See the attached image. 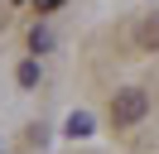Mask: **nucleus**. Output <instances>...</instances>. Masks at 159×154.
Wrapping results in <instances>:
<instances>
[{
  "instance_id": "1",
  "label": "nucleus",
  "mask_w": 159,
  "mask_h": 154,
  "mask_svg": "<svg viewBox=\"0 0 159 154\" xmlns=\"http://www.w3.org/2000/svg\"><path fill=\"white\" fill-rule=\"evenodd\" d=\"M145 111H149V96L140 87H120L111 96V125H135V120H145Z\"/></svg>"
},
{
  "instance_id": "2",
  "label": "nucleus",
  "mask_w": 159,
  "mask_h": 154,
  "mask_svg": "<svg viewBox=\"0 0 159 154\" xmlns=\"http://www.w3.org/2000/svg\"><path fill=\"white\" fill-rule=\"evenodd\" d=\"M135 43L145 48V53H154V48H159V15H149L145 24L135 29Z\"/></svg>"
},
{
  "instance_id": "3",
  "label": "nucleus",
  "mask_w": 159,
  "mask_h": 154,
  "mask_svg": "<svg viewBox=\"0 0 159 154\" xmlns=\"http://www.w3.org/2000/svg\"><path fill=\"white\" fill-rule=\"evenodd\" d=\"M68 135H72V140L92 135V116H87V111H72V116H68Z\"/></svg>"
},
{
  "instance_id": "4",
  "label": "nucleus",
  "mask_w": 159,
  "mask_h": 154,
  "mask_svg": "<svg viewBox=\"0 0 159 154\" xmlns=\"http://www.w3.org/2000/svg\"><path fill=\"white\" fill-rule=\"evenodd\" d=\"M15 77H20V87H34V82H39V63H20Z\"/></svg>"
},
{
  "instance_id": "5",
  "label": "nucleus",
  "mask_w": 159,
  "mask_h": 154,
  "mask_svg": "<svg viewBox=\"0 0 159 154\" xmlns=\"http://www.w3.org/2000/svg\"><path fill=\"white\" fill-rule=\"evenodd\" d=\"M29 43H34V53H39V48H48V29H34V34H29Z\"/></svg>"
}]
</instances>
